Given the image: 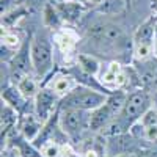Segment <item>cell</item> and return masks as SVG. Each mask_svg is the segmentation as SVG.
Returning <instances> with one entry per match:
<instances>
[{
	"mask_svg": "<svg viewBox=\"0 0 157 157\" xmlns=\"http://www.w3.org/2000/svg\"><path fill=\"white\" fill-rule=\"evenodd\" d=\"M105 93L91 90L88 86H75L69 94H66L61 101L60 109H78L85 112H93L99 109L107 101Z\"/></svg>",
	"mask_w": 157,
	"mask_h": 157,
	"instance_id": "cell-1",
	"label": "cell"
},
{
	"mask_svg": "<svg viewBox=\"0 0 157 157\" xmlns=\"http://www.w3.org/2000/svg\"><path fill=\"white\" fill-rule=\"evenodd\" d=\"M32 63L38 75L44 77L54 64V49L46 35H36L32 39Z\"/></svg>",
	"mask_w": 157,
	"mask_h": 157,
	"instance_id": "cell-2",
	"label": "cell"
},
{
	"mask_svg": "<svg viewBox=\"0 0 157 157\" xmlns=\"http://www.w3.org/2000/svg\"><path fill=\"white\" fill-rule=\"evenodd\" d=\"M58 124L60 129L71 138L80 137L85 130H90V116L91 112L78 110V109H60Z\"/></svg>",
	"mask_w": 157,
	"mask_h": 157,
	"instance_id": "cell-3",
	"label": "cell"
},
{
	"mask_svg": "<svg viewBox=\"0 0 157 157\" xmlns=\"http://www.w3.org/2000/svg\"><path fill=\"white\" fill-rule=\"evenodd\" d=\"M90 38L96 39V43L99 44H105V46H120L124 41V32L115 24L110 22H94L91 27L88 29Z\"/></svg>",
	"mask_w": 157,
	"mask_h": 157,
	"instance_id": "cell-4",
	"label": "cell"
},
{
	"mask_svg": "<svg viewBox=\"0 0 157 157\" xmlns=\"http://www.w3.org/2000/svg\"><path fill=\"white\" fill-rule=\"evenodd\" d=\"M57 102H58V96L50 88H39L38 94L35 96V104H33L35 115L43 123L49 121L54 116V113L60 110V105Z\"/></svg>",
	"mask_w": 157,
	"mask_h": 157,
	"instance_id": "cell-5",
	"label": "cell"
},
{
	"mask_svg": "<svg viewBox=\"0 0 157 157\" xmlns=\"http://www.w3.org/2000/svg\"><path fill=\"white\" fill-rule=\"evenodd\" d=\"M32 43H25L24 46H21L19 52L16 55H13L11 58V66L13 71H14V75L17 74L19 78L29 75L30 68H33V63H32Z\"/></svg>",
	"mask_w": 157,
	"mask_h": 157,
	"instance_id": "cell-6",
	"label": "cell"
},
{
	"mask_svg": "<svg viewBox=\"0 0 157 157\" xmlns=\"http://www.w3.org/2000/svg\"><path fill=\"white\" fill-rule=\"evenodd\" d=\"M116 118V115L113 113V110L105 104H102V105L96 110L91 112V116H90V130L91 132H104L110 123Z\"/></svg>",
	"mask_w": 157,
	"mask_h": 157,
	"instance_id": "cell-7",
	"label": "cell"
},
{
	"mask_svg": "<svg viewBox=\"0 0 157 157\" xmlns=\"http://www.w3.org/2000/svg\"><path fill=\"white\" fill-rule=\"evenodd\" d=\"M43 127H44V123L35 113H32V115L24 116V120L21 121V126H19V130L25 140H29L30 143H35V140L41 134Z\"/></svg>",
	"mask_w": 157,
	"mask_h": 157,
	"instance_id": "cell-8",
	"label": "cell"
},
{
	"mask_svg": "<svg viewBox=\"0 0 157 157\" xmlns=\"http://www.w3.org/2000/svg\"><path fill=\"white\" fill-rule=\"evenodd\" d=\"M75 83H77V80L74 78L72 74H61V75H57L54 80H52L49 88L54 91L58 98H64L75 88Z\"/></svg>",
	"mask_w": 157,
	"mask_h": 157,
	"instance_id": "cell-9",
	"label": "cell"
},
{
	"mask_svg": "<svg viewBox=\"0 0 157 157\" xmlns=\"http://www.w3.org/2000/svg\"><path fill=\"white\" fill-rule=\"evenodd\" d=\"M57 10L63 19H66L68 22H75L80 19L82 13L85 11V6L78 3L77 0H69V2H60L57 5Z\"/></svg>",
	"mask_w": 157,
	"mask_h": 157,
	"instance_id": "cell-10",
	"label": "cell"
},
{
	"mask_svg": "<svg viewBox=\"0 0 157 157\" xmlns=\"http://www.w3.org/2000/svg\"><path fill=\"white\" fill-rule=\"evenodd\" d=\"M75 43H77V38L71 30H61V32L55 33V44L58 46V49L64 55L71 54V52L74 50Z\"/></svg>",
	"mask_w": 157,
	"mask_h": 157,
	"instance_id": "cell-11",
	"label": "cell"
},
{
	"mask_svg": "<svg viewBox=\"0 0 157 157\" xmlns=\"http://www.w3.org/2000/svg\"><path fill=\"white\" fill-rule=\"evenodd\" d=\"M154 29H155V21L154 19H148L146 22H143L140 27L137 29L135 35H134L135 44L137 43H154L152 41V39L155 38Z\"/></svg>",
	"mask_w": 157,
	"mask_h": 157,
	"instance_id": "cell-12",
	"label": "cell"
},
{
	"mask_svg": "<svg viewBox=\"0 0 157 157\" xmlns=\"http://www.w3.org/2000/svg\"><path fill=\"white\" fill-rule=\"evenodd\" d=\"M16 123H17V110L11 107L10 104L3 102L2 104V135L3 134L6 135L14 127Z\"/></svg>",
	"mask_w": 157,
	"mask_h": 157,
	"instance_id": "cell-13",
	"label": "cell"
},
{
	"mask_svg": "<svg viewBox=\"0 0 157 157\" xmlns=\"http://www.w3.org/2000/svg\"><path fill=\"white\" fill-rule=\"evenodd\" d=\"M123 72L121 66H120V63H116V61H112L107 69L102 72L101 75V83L105 86V88H116V78L118 75H120Z\"/></svg>",
	"mask_w": 157,
	"mask_h": 157,
	"instance_id": "cell-14",
	"label": "cell"
},
{
	"mask_svg": "<svg viewBox=\"0 0 157 157\" xmlns=\"http://www.w3.org/2000/svg\"><path fill=\"white\" fill-rule=\"evenodd\" d=\"M16 88L21 91V94H22L25 99H32V98L35 99V96L38 94V91H39L38 83L35 82V78H32L30 75H25V77L19 78Z\"/></svg>",
	"mask_w": 157,
	"mask_h": 157,
	"instance_id": "cell-15",
	"label": "cell"
},
{
	"mask_svg": "<svg viewBox=\"0 0 157 157\" xmlns=\"http://www.w3.org/2000/svg\"><path fill=\"white\" fill-rule=\"evenodd\" d=\"M2 99H3V102L10 104L11 107H14L17 112L25 105V101H27L21 94V91L17 88H5L2 91Z\"/></svg>",
	"mask_w": 157,
	"mask_h": 157,
	"instance_id": "cell-16",
	"label": "cell"
},
{
	"mask_svg": "<svg viewBox=\"0 0 157 157\" xmlns=\"http://www.w3.org/2000/svg\"><path fill=\"white\" fill-rule=\"evenodd\" d=\"M77 66L80 68L82 71L91 74V75H94L101 71V63L94 58V57H91V55H85V54H78L77 55Z\"/></svg>",
	"mask_w": 157,
	"mask_h": 157,
	"instance_id": "cell-17",
	"label": "cell"
},
{
	"mask_svg": "<svg viewBox=\"0 0 157 157\" xmlns=\"http://www.w3.org/2000/svg\"><path fill=\"white\" fill-rule=\"evenodd\" d=\"M41 157H63V148L55 140H49L39 148Z\"/></svg>",
	"mask_w": 157,
	"mask_h": 157,
	"instance_id": "cell-18",
	"label": "cell"
},
{
	"mask_svg": "<svg viewBox=\"0 0 157 157\" xmlns=\"http://www.w3.org/2000/svg\"><path fill=\"white\" fill-rule=\"evenodd\" d=\"M135 58L145 61L154 55V43H137L135 44Z\"/></svg>",
	"mask_w": 157,
	"mask_h": 157,
	"instance_id": "cell-19",
	"label": "cell"
},
{
	"mask_svg": "<svg viewBox=\"0 0 157 157\" xmlns=\"http://www.w3.org/2000/svg\"><path fill=\"white\" fill-rule=\"evenodd\" d=\"M44 14H46V16H44L46 24H47V25H50V27H57L58 22H60V19H61L58 10H57V8H54L52 5H47V6H46V11H44Z\"/></svg>",
	"mask_w": 157,
	"mask_h": 157,
	"instance_id": "cell-20",
	"label": "cell"
},
{
	"mask_svg": "<svg viewBox=\"0 0 157 157\" xmlns=\"http://www.w3.org/2000/svg\"><path fill=\"white\" fill-rule=\"evenodd\" d=\"M2 46H5L6 49H11L14 50L21 46V38L16 35V33H11V32H6L2 35Z\"/></svg>",
	"mask_w": 157,
	"mask_h": 157,
	"instance_id": "cell-21",
	"label": "cell"
},
{
	"mask_svg": "<svg viewBox=\"0 0 157 157\" xmlns=\"http://www.w3.org/2000/svg\"><path fill=\"white\" fill-rule=\"evenodd\" d=\"M141 126L143 127H149V126H157V110L154 109H149L145 115H143V118L140 120Z\"/></svg>",
	"mask_w": 157,
	"mask_h": 157,
	"instance_id": "cell-22",
	"label": "cell"
},
{
	"mask_svg": "<svg viewBox=\"0 0 157 157\" xmlns=\"http://www.w3.org/2000/svg\"><path fill=\"white\" fill-rule=\"evenodd\" d=\"M143 134H145L146 140H149V141H157V126L143 127Z\"/></svg>",
	"mask_w": 157,
	"mask_h": 157,
	"instance_id": "cell-23",
	"label": "cell"
},
{
	"mask_svg": "<svg viewBox=\"0 0 157 157\" xmlns=\"http://www.w3.org/2000/svg\"><path fill=\"white\" fill-rule=\"evenodd\" d=\"M2 157H24L14 146H11V148H5L2 149Z\"/></svg>",
	"mask_w": 157,
	"mask_h": 157,
	"instance_id": "cell-24",
	"label": "cell"
},
{
	"mask_svg": "<svg viewBox=\"0 0 157 157\" xmlns=\"http://www.w3.org/2000/svg\"><path fill=\"white\" fill-rule=\"evenodd\" d=\"M63 157H83V155L78 154L77 151H74L71 146H64L63 148Z\"/></svg>",
	"mask_w": 157,
	"mask_h": 157,
	"instance_id": "cell-25",
	"label": "cell"
},
{
	"mask_svg": "<svg viewBox=\"0 0 157 157\" xmlns=\"http://www.w3.org/2000/svg\"><path fill=\"white\" fill-rule=\"evenodd\" d=\"M82 155H83V157H101V155H99V152H98L94 148H88Z\"/></svg>",
	"mask_w": 157,
	"mask_h": 157,
	"instance_id": "cell-26",
	"label": "cell"
},
{
	"mask_svg": "<svg viewBox=\"0 0 157 157\" xmlns=\"http://www.w3.org/2000/svg\"><path fill=\"white\" fill-rule=\"evenodd\" d=\"M86 2H88L90 5H94V6H98V8H99V6L104 3V0H86Z\"/></svg>",
	"mask_w": 157,
	"mask_h": 157,
	"instance_id": "cell-27",
	"label": "cell"
},
{
	"mask_svg": "<svg viewBox=\"0 0 157 157\" xmlns=\"http://www.w3.org/2000/svg\"><path fill=\"white\" fill-rule=\"evenodd\" d=\"M151 6H152V10L157 13V0H151Z\"/></svg>",
	"mask_w": 157,
	"mask_h": 157,
	"instance_id": "cell-28",
	"label": "cell"
},
{
	"mask_svg": "<svg viewBox=\"0 0 157 157\" xmlns=\"http://www.w3.org/2000/svg\"><path fill=\"white\" fill-rule=\"evenodd\" d=\"M154 55L157 57V39H154Z\"/></svg>",
	"mask_w": 157,
	"mask_h": 157,
	"instance_id": "cell-29",
	"label": "cell"
},
{
	"mask_svg": "<svg viewBox=\"0 0 157 157\" xmlns=\"http://www.w3.org/2000/svg\"><path fill=\"white\" fill-rule=\"evenodd\" d=\"M115 157H130L129 154H121V155H115Z\"/></svg>",
	"mask_w": 157,
	"mask_h": 157,
	"instance_id": "cell-30",
	"label": "cell"
},
{
	"mask_svg": "<svg viewBox=\"0 0 157 157\" xmlns=\"http://www.w3.org/2000/svg\"><path fill=\"white\" fill-rule=\"evenodd\" d=\"M154 33H155V39H157V22H155V29H154Z\"/></svg>",
	"mask_w": 157,
	"mask_h": 157,
	"instance_id": "cell-31",
	"label": "cell"
}]
</instances>
